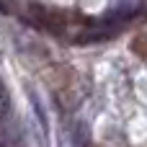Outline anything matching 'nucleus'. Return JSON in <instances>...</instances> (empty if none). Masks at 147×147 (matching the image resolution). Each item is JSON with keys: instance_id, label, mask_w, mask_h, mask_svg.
Here are the masks:
<instances>
[{"instance_id": "nucleus-2", "label": "nucleus", "mask_w": 147, "mask_h": 147, "mask_svg": "<svg viewBox=\"0 0 147 147\" xmlns=\"http://www.w3.org/2000/svg\"><path fill=\"white\" fill-rule=\"evenodd\" d=\"M132 52H134L142 62H147V34H137V36L132 39Z\"/></svg>"}, {"instance_id": "nucleus-1", "label": "nucleus", "mask_w": 147, "mask_h": 147, "mask_svg": "<svg viewBox=\"0 0 147 147\" xmlns=\"http://www.w3.org/2000/svg\"><path fill=\"white\" fill-rule=\"evenodd\" d=\"M34 16L52 34H65V28H67V16L62 10H52V8H44V5H34Z\"/></svg>"}]
</instances>
